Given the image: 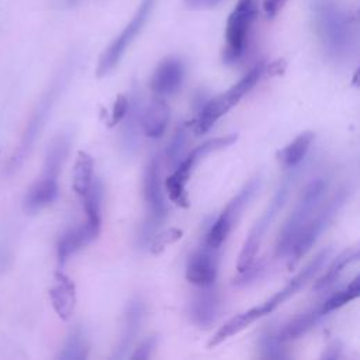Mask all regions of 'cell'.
Wrapping results in <instances>:
<instances>
[{
  "label": "cell",
  "instance_id": "obj_1",
  "mask_svg": "<svg viewBox=\"0 0 360 360\" xmlns=\"http://www.w3.org/2000/svg\"><path fill=\"white\" fill-rule=\"evenodd\" d=\"M312 13L325 53L335 62L349 60L359 42L356 17L336 0H315Z\"/></svg>",
  "mask_w": 360,
  "mask_h": 360
},
{
  "label": "cell",
  "instance_id": "obj_2",
  "mask_svg": "<svg viewBox=\"0 0 360 360\" xmlns=\"http://www.w3.org/2000/svg\"><path fill=\"white\" fill-rule=\"evenodd\" d=\"M350 195V187H340L326 202L319 205L308 222L304 225L294 243L291 245L287 256V267L291 270L297 266L301 257L312 248L319 235L326 229V226L335 219L338 212L342 210L345 202Z\"/></svg>",
  "mask_w": 360,
  "mask_h": 360
},
{
  "label": "cell",
  "instance_id": "obj_3",
  "mask_svg": "<svg viewBox=\"0 0 360 360\" xmlns=\"http://www.w3.org/2000/svg\"><path fill=\"white\" fill-rule=\"evenodd\" d=\"M328 188V179L326 177H315L311 180L304 191L301 193L294 210L291 211L290 217L284 222L277 242H276V253L278 256H285L294 243L295 238L304 228V225L308 222V219L312 217V214L316 211V208L321 205V201L325 197Z\"/></svg>",
  "mask_w": 360,
  "mask_h": 360
},
{
  "label": "cell",
  "instance_id": "obj_4",
  "mask_svg": "<svg viewBox=\"0 0 360 360\" xmlns=\"http://www.w3.org/2000/svg\"><path fill=\"white\" fill-rule=\"evenodd\" d=\"M298 173V166L290 167V172L283 177L281 183L278 184L273 198L270 200L269 205L266 207L264 212L262 214V217L255 222V225L252 226L243 246L242 250L239 253L238 257V263H236V269L238 271H242L245 269H248L256 259V255L259 252V248L262 245V240L267 232V229L270 228V225L274 222V219L277 218L278 212L281 211V208L284 207L290 190L295 181Z\"/></svg>",
  "mask_w": 360,
  "mask_h": 360
},
{
  "label": "cell",
  "instance_id": "obj_5",
  "mask_svg": "<svg viewBox=\"0 0 360 360\" xmlns=\"http://www.w3.org/2000/svg\"><path fill=\"white\" fill-rule=\"evenodd\" d=\"M264 70H266V65L263 62H259L231 89L208 100L202 105L200 115L194 122V132L197 135L205 134L222 115H225L233 105H236L240 101V98L246 93H249L256 86V83L263 76Z\"/></svg>",
  "mask_w": 360,
  "mask_h": 360
},
{
  "label": "cell",
  "instance_id": "obj_6",
  "mask_svg": "<svg viewBox=\"0 0 360 360\" xmlns=\"http://www.w3.org/2000/svg\"><path fill=\"white\" fill-rule=\"evenodd\" d=\"M156 3L158 0H141L132 18L100 55L97 68H96V76L98 79L110 75L117 68V65L125 55L127 49L129 48V45L136 39V37L141 34V31L146 25Z\"/></svg>",
  "mask_w": 360,
  "mask_h": 360
},
{
  "label": "cell",
  "instance_id": "obj_7",
  "mask_svg": "<svg viewBox=\"0 0 360 360\" xmlns=\"http://www.w3.org/2000/svg\"><path fill=\"white\" fill-rule=\"evenodd\" d=\"M143 198L149 208V217L146 222L142 225L139 232V243L146 245L155 235V231L160 226L163 219L167 215L166 200L162 191L160 183V170H159V160L158 158L152 156L143 170Z\"/></svg>",
  "mask_w": 360,
  "mask_h": 360
},
{
  "label": "cell",
  "instance_id": "obj_8",
  "mask_svg": "<svg viewBox=\"0 0 360 360\" xmlns=\"http://www.w3.org/2000/svg\"><path fill=\"white\" fill-rule=\"evenodd\" d=\"M256 15L257 0H238L226 21V45L222 53L225 63H235L243 56L246 51L248 37Z\"/></svg>",
  "mask_w": 360,
  "mask_h": 360
},
{
  "label": "cell",
  "instance_id": "obj_9",
  "mask_svg": "<svg viewBox=\"0 0 360 360\" xmlns=\"http://www.w3.org/2000/svg\"><path fill=\"white\" fill-rule=\"evenodd\" d=\"M262 184L260 177L252 179L249 183L243 186V188L226 204V207L222 210V212L218 215V218L210 225L205 238L204 245L212 249H218L222 246L225 239L228 238L229 232L232 231L235 222L238 221L240 212L245 210V207L252 201V198L256 195Z\"/></svg>",
  "mask_w": 360,
  "mask_h": 360
},
{
  "label": "cell",
  "instance_id": "obj_10",
  "mask_svg": "<svg viewBox=\"0 0 360 360\" xmlns=\"http://www.w3.org/2000/svg\"><path fill=\"white\" fill-rule=\"evenodd\" d=\"M329 256H330V249H325V250L319 252L297 276H294L288 281V284L284 288L277 291L273 297H270L266 302H263L260 305L263 314L267 315V314L273 312L278 305H281L288 298H291L294 294H297V291L301 290L318 273V270L325 264V262Z\"/></svg>",
  "mask_w": 360,
  "mask_h": 360
},
{
  "label": "cell",
  "instance_id": "obj_11",
  "mask_svg": "<svg viewBox=\"0 0 360 360\" xmlns=\"http://www.w3.org/2000/svg\"><path fill=\"white\" fill-rule=\"evenodd\" d=\"M218 249L202 246L188 259L186 267V278L197 287H205L215 283L218 273Z\"/></svg>",
  "mask_w": 360,
  "mask_h": 360
},
{
  "label": "cell",
  "instance_id": "obj_12",
  "mask_svg": "<svg viewBox=\"0 0 360 360\" xmlns=\"http://www.w3.org/2000/svg\"><path fill=\"white\" fill-rule=\"evenodd\" d=\"M145 315V302L141 297H134L125 308L124 322L121 328V333L118 338V343L112 353V359L121 360L128 356L129 349L132 347L138 332L141 329V323Z\"/></svg>",
  "mask_w": 360,
  "mask_h": 360
},
{
  "label": "cell",
  "instance_id": "obj_13",
  "mask_svg": "<svg viewBox=\"0 0 360 360\" xmlns=\"http://www.w3.org/2000/svg\"><path fill=\"white\" fill-rule=\"evenodd\" d=\"M186 68L183 60L179 58H167L155 69L150 79V89L159 97L174 94L180 89Z\"/></svg>",
  "mask_w": 360,
  "mask_h": 360
},
{
  "label": "cell",
  "instance_id": "obj_14",
  "mask_svg": "<svg viewBox=\"0 0 360 360\" xmlns=\"http://www.w3.org/2000/svg\"><path fill=\"white\" fill-rule=\"evenodd\" d=\"M190 304V318L200 328H210L219 312V294L214 284L200 287Z\"/></svg>",
  "mask_w": 360,
  "mask_h": 360
},
{
  "label": "cell",
  "instance_id": "obj_15",
  "mask_svg": "<svg viewBox=\"0 0 360 360\" xmlns=\"http://www.w3.org/2000/svg\"><path fill=\"white\" fill-rule=\"evenodd\" d=\"M142 97L138 89L131 91L128 97V110L122 121L124 127L121 131V145L127 155H132L136 152L139 145V131H141V117H142Z\"/></svg>",
  "mask_w": 360,
  "mask_h": 360
},
{
  "label": "cell",
  "instance_id": "obj_16",
  "mask_svg": "<svg viewBox=\"0 0 360 360\" xmlns=\"http://www.w3.org/2000/svg\"><path fill=\"white\" fill-rule=\"evenodd\" d=\"M49 298L58 316L68 321L76 307V288L70 277L62 271L55 273V283L49 288Z\"/></svg>",
  "mask_w": 360,
  "mask_h": 360
},
{
  "label": "cell",
  "instance_id": "obj_17",
  "mask_svg": "<svg viewBox=\"0 0 360 360\" xmlns=\"http://www.w3.org/2000/svg\"><path fill=\"white\" fill-rule=\"evenodd\" d=\"M170 120V108L163 97L152 98L146 107L142 110L141 117V129L148 138L156 139L160 138L169 124Z\"/></svg>",
  "mask_w": 360,
  "mask_h": 360
},
{
  "label": "cell",
  "instance_id": "obj_18",
  "mask_svg": "<svg viewBox=\"0 0 360 360\" xmlns=\"http://www.w3.org/2000/svg\"><path fill=\"white\" fill-rule=\"evenodd\" d=\"M100 231L101 229L91 226L86 221L82 225L66 231L58 240L56 252L59 263L63 264L73 253L93 242L100 235Z\"/></svg>",
  "mask_w": 360,
  "mask_h": 360
},
{
  "label": "cell",
  "instance_id": "obj_19",
  "mask_svg": "<svg viewBox=\"0 0 360 360\" xmlns=\"http://www.w3.org/2000/svg\"><path fill=\"white\" fill-rule=\"evenodd\" d=\"M58 197V179L42 176L35 180L27 190L22 207L27 212H37L44 207L52 204Z\"/></svg>",
  "mask_w": 360,
  "mask_h": 360
},
{
  "label": "cell",
  "instance_id": "obj_20",
  "mask_svg": "<svg viewBox=\"0 0 360 360\" xmlns=\"http://www.w3.org/2000/svg\"><path fill=\"white\" fill-rule=\"evenodd\" d=\"M328 314L322 309V305H318L292 319H290L283 328L276 333L277 339L283 343L295 340L305 335L308 330H311L322 318H325Z\"/></svg>",
  "mask_w": 360,
  "mask_h": 360
},
{
  "label": "cell",
  "instance_id": "obj_21",
  "mask_svg": "<svg viewBox=\"0 0 360 360\" xmlns=\"http://www.w3.org/2000/svg\"><path fill=\"white\" fill-rule=\"evenodd\" d=\"M236 139H238L236 134H228V135H224V136L208 139L204 143H201L197 148H194L187 158L181 159V162L174 167V170H177L181 174L190 177V174L193 172V167L195 166V163L200 159H202L204 156H207V155H210V153H212L215 150H219V149H224L226 146H231Z\"/></svg>",
  "mask_w": 360,
  "mask_h": 360
},
{
  "label": "cell",
  "instance_id": "obj_22",
  "mask_svg": "<svg viewBox=\"0 0 360 360\" xmlns=\"http://www.w3.org/2000/svg\"><path fill=\"white\" fill-rule=\"evenodd\" d=\"M264 316L262 308L257 305V307H253L242 314H238L236 316L231 318L228 322H225L217 332L215 335L210 339L208 342V347H215L218 345H221L224 340H226L228 338L242 332L243 329H246L250 323H253L255 321H257L259 318Z\"/></svg>",
  "mask_w": 360,
  "mask_h": 360
},
{
  "label": "cell",
  "instance_id": "obj_23",
  "mask_svg": "<svg viewBox=\"0 0 360 360\" xmlns=\"http://www.w3.org/2000/svg\"><path fill=\"white\" fill-rule=\"evenodd\" d=\"M314 138H315L314 131H304L298 134L291 142H288L284 148H281L277 152L276 155L277 160L287 169L298 166L305 158Z\"/></svg>",
  "mask_w": 360,
  "mask_h": 360
},
{
  "label": "cell",
  "instance_id": "obj_24",
  "mask_svg": "<svg viewBox=\"0 0 360 360\" xmlns=\"http://www.w3.org/2000/svg\"><path fill=\"white\" fill-rule=\"evenodd\" d=\"M70 142H72V139H70L69 134H60L49 143L46 155H45L42 176L58 179L62 165L69 153Z\"/></svg>",
  "mask_w": 360,
  "mask_h": 360
},
{
  "label": "cell",
  "instance_id": "obj_25",
  "mask_svg": "<svg viewBox=\"0 0 360 360\" xmlns=\"http://www.w3.org/2000/svg\"><path fill=\"white\" fill-rule=\"evenodd\" d=\"M93 158L87 152L79 150L72 170V187L77 195L83 197L87 193L93 181Z\"/></svg>",
  "mask_w": 360,
  "mask_h": 360
},
{
  "label": "cell",
  "instance_id": "obj_26",
  "mask_svg": "<svg viewBox=\"0 0 360 360\" xmlns=\"http://www.w3.org/2000/svg\"><path fill=\"white\" fill-rule=\"evenodd\" d=\"M359 260V249H347L342 252L329 266L326 273L314 284L315 291H322L329 288L332 284L338 281L340 274L343 273L345 267H347L350 263Z\"/></svg>",
  "mask_w": 360,
  "mask_h": 360
},
{
  "label": "cell",
  "instance_id": "obj_27",
  "mask_svg": "<svg viewBox=\"0 0 360 360\" xmlns=\"http://www.w3.org/2000/svg\"><path fill=\"white\" fill-rule=\"evenodd\" d=\"M82 198H83V207L86 214V222L97 229H101L103 183L98 179H93L87 193Z\"/></svg>",
  "mask_w": 360,
  "mask_h": 360
},
{
  "label": "cell",
  "instance_id": "obj_28",
  "mask_svg": "<svg viewBox=\"0 0 360 360\" xmlns=\"http://www.w3.org/2000/svg\"><path fill=\"white\" fill-rule=\"evenodd\" d=\"M90 352V346L87 342V338L83 332V329L76 328L75 330H72L60 350V353L58 354V359L62 360H84L87 359Z\"/></svg>",
  "mask_w": 360,
  "mask_h": 360
},
{
  "label": "cell",
  "instance_id": "obj_29",
  "mask_svg": "<svg viewBox=\"0 0 360 360\" xmlns=\"http://www.w3.org/2000/svg\"><path fill=\"white\" fill-rule=\"evenodd\" d=\"M360 294V276H356L346 288L335 292L333 295H330L326 301H323L321 305H322V309L326 312V314H330L332 311L343 307L345 304L350 302L352 300L357 298Z\"/></svg>",
  "mask_w": 360,
  "mask_h": 360
},
{
  "label": "cell",
  "instance_id": "obj_30",
  "mask_svg": "<svg viewBox=\"0 0 360 360\" xmlns=\"http://www.w3.org/2000/svg\"><path fill=\"white\" fill-rule=\"evenodd\" d=\"M187 181L188 179L183 174L177 173L176 170L165 180V188L169 194V198L179 207L187 208L190 205L188 202V194H187Z\"/></svg>",
  "mask_w": 360,
  "mask_h": 360
},
{
  "label": "cell",
  "instance_id": "obj_31",
  "mask_svg": "<svg viewBox=\"0 0 360 360\" xmlns=\"http://www.w3.org/2000/svg\"><path fill=\"white\" fill-rule=\"evenodd\" d=\"M186 141H187V125L181 124L174 131L170 142L167 143L166 152H165L167 163L172 165L173 167H176L181 162V156H183V152H184Z\"/></svg>",
  "mask_w": 360,
  "mask_h": 360
},
{
  "label": "cell",
  "instance_id": "obj_32",
  "mask_svg": "<svg viewBox=\"0 0 360 360\" xmlns=\"http://www.w3.org/2000/svg\"><path fill=\"white\" fill-rule=\"evenodd\" d=\"M284 343L277 339L276 335H264L259 342L262 357L264 359H285L288 354L283 347Z\"/></svg>",
  "mask_w": 360,
  "mask_h": 360
},
{
  "label": "cell",
  "instance_id": "obj_33",
  "mask_svg": "<svg viewBox=\"0 0 360 360\" xmlns=\"http://www.w3.org/2000/svg\"><path fill=\"white\" fill-rule=\"evenodd\" d=\"M183 236V231L177 229V228H170L162 233L153 235V238L149 242V249L152 253H159L162 252L167 245L177 242L180 238Z\"/></svg>",
  "mask_w": 360,
  "mask_h": 360
},
{
  "label": "cell",
  "instance_id": "obj_34",
  "mask_svg": "<svg viewBox=\"0 0 360 360\" xmlns=\"http://www.w3.org/2000/svg\"><path fill=\"white\" fill-rule=\"evenodd\" d=\"M127 110H128V97L125 94H118L114 101V105H112L108 127H114V125L120 124L124 120Z\"/></svg>",
  "mask_w": 360,
  "mask_h": 360
},
{
  "label": "cell",
  "instance_id": "obj_35",
  "mask_svg": "<svg viewBox=\"0 0 360 360\" xmlns=\"http://www.w3.org/2000/svg\"><path fill=\"white\" fill-rule=\"evenodd\" d=\"M156 338L150 336L148 339H145L143 342H141L132 352V354H129V359H136V360H146L152 356L155 347H156Z\"/></svg>",
  "mask_w": 360,
  "mask_h": 360
},
{
  "label": "cell",
  "instance_id": "obj_36",
  "mask_svg": "<svg viewBox=\"0 0 360 360\" xmlns=\"http://www.w3.org/2000/svg\"><path fill=\"white\" fill-rule=\"evenodd\" d=\"M287 3V0H263L262 6H263V11L266 14L267 18H274L278 11L284 7V4Z\"/></svg>",
  "mask_w": 360,
  "mask_h": 360
},
{
  "label": "cell",
  "instance_id": "obj_37",
  "mask_svg": "<svg viewBox=\"0 0 360 360\" xmlns=\"http://www.w3.org/2000/svg\"><path fill=\"white\" fill-rule=\"evenodd\" d=\"M221 0H183L186 8L188 10H205L215 7Z\"/></svg>",
  "mask_w": 360,
  "mask_h": 360
},
{
  "label": "cell",
  "instance_id": "obj_38",
  "mask_svg": "<svg viewBox=\"0 0 360 360\" xmlns=\"http://www.w3.org/2000/svg\"><path fill=\"white\" fill-rule=\"evenodd\" d=\"M340 352H342V349H340L339 343L335 342L330 346H328V349L322 354V359H338V357H340Z\"/></svg>",
  "mask_w": 360,
  "mask_h": 360
},
{
  "label": "cell",
  "instance_id": "obj_39",
  "mask_svg": "<svg viewBox=\"0 0 360 360\" xmlns=\"http://www.w3.org/2000/svg\"><path fill=\"white\" fill-rule=\"evenodd\" d=\"M284 66H285L284 60H277V62H274L273 65L269 66V73L270 75H280L283 72Z\"/></svg>",
  "mask_w": 360,
  "mask_h": 360
},
{
  "label": "cell",
  "instance_id": "obj_40",
  "mask_svg": "<svg viewBox=\"0 0 360 360\" xmlns=\"http://www.w3.org/2000/svg\"><path fill=\"white\" fill-rule=\"evenodd\" d=\"M79 1H80V0H66V3H68L69 6H75V4L79 3Z\"/></svg>",
  "mask_w": 360,
  "mask_h": 360
}]
</instances>
